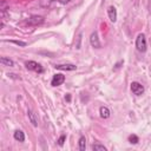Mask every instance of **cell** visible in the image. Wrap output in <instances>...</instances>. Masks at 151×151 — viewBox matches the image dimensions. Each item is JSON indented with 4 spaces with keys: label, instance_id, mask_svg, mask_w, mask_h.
Returning <instances> with one entry per match:
<instances>
[{
    "label": "cell",
    "instance_id": "1",
    "mask_svg": "<svg viewBox=\"0 0 151 151\" xmlns=\"http://www.w3.org/2000/svg\"><path fill=\"white\" fill-rule=\"evenodd\" d=\"M146 38H145V34L140 33L138 34L137 39H136V48L139 51V52H145L146 51Z\"/></svg>",
    "mask_w": 151,
    "mask_h": 151
},
{
    "label": "cell",
    "instance_id": "2",
    "mask_svg": "<svg viewBox=\"0 0 151 151\" xmlns=\"http://www.w3.org/2000/svg\"><path fill=\"white\" fill-rule=\"evenodd\" d=\"M25 66H26L27 70L33 71V72H37V73H42V72H44L42 66H41L40 64H38L37 61H34V60H28V61H26V63H25Z\"/></svg>",
    "mask_w": 151,
    "mask_h": 151
},
{
    "label": "cell",
    "instance_id": "3",
    "mask_svg": "<svg viewBox=\"0 0 151 151\" xmlns=\"http://www.w3.org/2000/svg\"><path fill=\"white\" fill-rule=\"evenodd\" d=\"M42 22H44V18L40 15H33L25 21V24L28 26H38V25H41Z\"/></svg>",
    "mask_w": 151,
    "mask_h": 151
},
{
    "label": "cell",
    "instance_id": "4",
    "mask_svg": "<svg viewBox=\"0 0 151 151\" xmlns=\"http://www.w3.org/2000/svg\"><path fill=\"white\" fill-rule=\"evenodd\" d=\"M130 87H131L132 93L136 94V96H140V94H143V92H144V86H143L140 83H138V81H132Z\"/></svg>",
    "mask_w": 151,
    "mask_h": 151
},
{
    "label": "cell",
    "instance_id": "5",
    "mask_svg": "<svg viewBox=\"0 0 151 151\" xmlns=\"http://www.w3.org/2000/svg\"><path fill=\"white\" fill-rule=\"evenodd\" d=\"M64 81H65V76L61 74V73H57V74L53 76V78H52V80H51V85H52V86H59V85H61Z\"/></svg>",
    "mask_w": 151,
    "mask_h": 151
},
{
    "label": "cell",
    "instance_id": "6",
    "mask_svg": "<svg viewBox=\"0 0 151 151\" xmlns=\"http://www.w3.org/2000/svg\"><path fill=\"white\" fill-rule=\"evenodd\" d=\"M90 44L94 48H100V41H99V38H98V33L97 32H93L90 35Z\"/></svg>",
    "mask_w": 151,
    "mask_h": 151
},
{
    "label": "cell",
    "instance_id": "7",
    "mask_svg": "<svg viewBox=\"0 0 151 151\" xmlns=\"http://www.w3.org/2000/svg\"><path fill=\"white\" fill-rule=\"evenodd\" d=\"M107 15H109V19L112 22H116L117 21L118 14H117V9H116L114 6H109V8H107Z\"/></svg>",
    "mask_w": 151,
    "mask_h": 151
},
{
    "label": "cell",
    "instance_id": "8",
    "mask_svg": "<svg viewBox=\"0 0 151 151\" xmlns=\"http://www.w3.org/2000/svg\"><path fill=\"white\" fill-rule=\"evenodd\" d=\"M57 70H61V71H74L77 70V66L73 64H60V65H55L54 66Z\"/></svg>",
    "mask_w": 151,
    "mask_h": 151
},
{
    "label": "cell",
    "instance_id": "9",
    "mask_svg": "<svg viewBox=\"0 0 151 151\" xmlns=\"http://www.w3.org/2000/svg\"><path fill=\"white\" fill-rule=\"evenodd\" d=\"M27 116H28V119L32 123V125L33 126H38V117H37V114L32 110H28L27 111Z\"/></svg>",
    "mask_w": 151,
    "mask_h": 151
},
{
    "label": "cell",
    "instance_id": "10",
    "mask_svg": "<svg viewBox=\"0 0 151 151\" xmlns=\"http://www.w3.org/2000/svg\"><path fill=\"white\" fill-rule=\"evenodd\" d=\"M99 114H100L101 118L107 119V118L111 116V111H110L109 107H106V106H101V107L99 109Z\"/></svg>",
    "mask_w": 151,
    "mask_h": 151
},
{
    "label": "cell",
    "instance_id": "11",
    "mask_svg": "<svg viewBox=\"0 0 151 151\" xmlns=\"http://www.w3.org/2000/svg\"><path fill=\"white\" fill-rule=\"evenodd\" d=\"M13 137H14V139L18 140V142H24V140H25V133H24L21 130H17V131H14Z\"/></svg>",
    "mask_w": 151,
    "mask_h": 151
},
{
    "label": "cell",
    "instance_id": "12",
    "mask_svg": "<svg viewBox=\"0 0 151 151\" xmlns=\"http://www.w3.org/2000/svg\"><path fill=\"white\" fill-rule=\"evenodd\" d=\"M0 61H1V64H2L4 66H9V67H12V66H14V61H13L12 59H9V58H7V57H1V59H0Z\"/></svg>",
    "mask_w": 151,
    "mask_h": 151
},
{
    "label": "cell",
    "instance_id": "13",
    "mask_svg": "<svg viewBox=\"0 0 151 151\" xmlns=\"http://www.w3.org/2000/svg\"><path fill=\"white\" fill-rule=\"evenodd\" d=\"M86 149V138L84 136H81L79 138V150L80 151H85Z\"/></svg>",
    "mask_w": 151,
    "mask_h": 151
},
{
    "label": "cell",
    "instance_id": "14",
    "mask_svg": "<svg viewBox=\"0 0 151 151\" xmlns=\"http://www.w3.org/2000/svg\"><path fill=\"white\" fill-rule=\"evenodd\" d=\"M129 142H130L131 144H137V143L139 142V138H138V136H136V134H130V136H129Z\"/></svg>",
    "mask_w": 151,
    "mask_h": 151
},
{
    "label": "cell",
    "instance_id": "15",
    "mask_svg": "<svg viewBox=\"0 0 151 151\" xmlns=\"http://www.w3.org/2000/svg\"><path fill=\"white\" fill-rule=\"evenodd\" d=\"M92 150L97 151V150H101V151H106V147L104 145H100V144H93L92 145Z\"/></svg>",
    "mask_w": 151,
    "mask_h": 151
},
{
    "label": "cell",
    "instance_id": "16",
    "mask_svg": "<svg viewBox=\"0 0 151 151\" xmlns=\"http://www.w3.org/2000/svg\"><path fill=\"white\" fill-rule=\"evenodd\" d=\"M65 139H66V136H65V134H61L57 142H58V144H59L60 146H63V145H64V142H65Z\"/></svg>",
    "mask_w": 151,
    "mask_h": 151
},
{
    "label": "cell",
    "instance_id": "17",
    "mask_svg": "<svg viewBox=\"0 0 151 151\" xmlns=\"http://www.w3.org/2000/svg\"><path fill=\"white\" fill-rule=\"evenodd\" d=\"M12 42H13V44H15V45H19V46H26V42H24V41H18V40H13Z\"/></svg>",
    "mask_w": 151,
    "mask_h": 151
},
{
    "label": "cell",
    "instance_id": "18",
    "mask_svg": "<svg viewBox=\"0 0 151 151\" xmlns=\"http://www.w3.org/2000/svg\"><path fill=\"white\" fill-rule=\"evenodd\" d=\"M120 65H123V60H120V61H118V63H117V64L114 65V67H113V68H114V70H118V68L120 67Z\"/></svg>",
    "mask_w": 151,
    "mask_h": 151
},
{
    "label": "cell",
    "instance_id": "19",
    "mask_svg": "<svg viewBox=\"0 0 151 151\" xmlns=\"http://www.w3.org/2000/svg\"><path fill=\"white\" fill-rule=\"evenodd\" d=\"M65 99H66L67 101H70V100H71V96H70V94H67V96L65 97Z\"/></svg>",
    "mask_w": 151,
    "mask_h": 151
},
{
    "label": "cell",
    "instance_id": "20",
    "mask_svg": "<svg viewBox=\"0 0 151 151\" xmlns=\"http://www.w3.org/2000/svg\"><path fill=\"white\" fill-rule=\"evenodd\" d=\"M59 1H60L61 4H67V2L70 1V0H59Z\"/></svg>",
    "mask_w": 151,
    "mask_h": 151
}]
</instances>
